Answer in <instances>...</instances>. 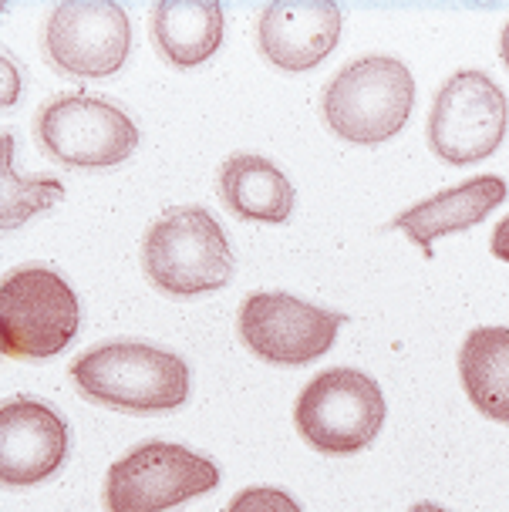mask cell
I'll return each instance as SVG.
<instances>
[{"label":"cell","instance_id":"1","mask_svg":"<svg viewBox=\"0 0 509 512\" xmlns=\"http://www.w3.org/2000/svg\"><path fill=\"white\" fill-rule=\"evenodd\" d=\"M71 381L95 405L162 415L189 398V368L179 354L145 341H108L85 351L71 364Z\"/></svg>","mask_w":509,"mask_h":512},{"label":"cell","instance_id":"2","mask_svg":"<svg viewBox=\"0 0 509 512\" xmlns=\"http://www.w3.org/2000/svg\"><path fill=\"white\" fill-rule=\"evenodd\" d=\"M142 267L162 294H213L233 277V250L223 226L203 206H176L149 226Z\"/></svg>","mask_w":509,"mask_h":512},{"label":"cell","instance_id":"3","mask_svg":"<svg viewBox=\"0 0 509 512\" xmlns=\"http://www.w3.org/2000/svg\"><path fill=\"white\" fill-rule=\"evenodd\" d=\"M415 108V78L398 58L368 54L351 61L324 88V122L338 139L378 145L395 139Z\"/></svg>","mask_w":509,"mask_h":512},{"label":"cell","instance_id":"4","mask_svg":"<svg viewBox=\"0 0 509 512\" xmlns=\"http://www.w3.org/2000/svg\"><path fill=\"white\" fill-rule=\"evenodd\" d=\"M385 395L365 371L331 368L304 384L294 422L321 455H354L375 442L385 425Z\"/></svg>","mask_w":509,"mask_h":512},{"label":"cell","instance_id":"5","mask_svg":"<svg viewBox=\"0 0 509 512\" xmlns=\"http://www.w3.org/2000/svg\"><path fill=\"white\" fill-rule=\"evenodd\" d=\"M78 320L75 290L48 267L14 270L0 287V347L7 358H54L75 341Z\"/></svg>","mask_w":509,"mask_h":512},{"label":"cell","instance_id":"6","mask_svg":"<svg viewBox=\"0 0 509 512\" xmlns=\"http://www.w3.org/2000/svg\"><path fill=\"white\" fill-rule=\"evenodd\" d=\"M220 486V469L186 445L145 442L105 475V512H169Z\"/></svg>","mask_w":509,"mask_h":512},{"label":"cell","instance_id":"7","mask_svg":"<svg viewBox=\"0 0 509 512\" xmlns=\"http://www.w3.org/2000/svg\"><path fill=\"white\" fill-rule=\"evenodd\" d=\"M34 135L54 162L112 169L139 145V128L118 105L95 95H58L34 118Z\"/></svg>","mask_w":509,"mask_h":512},{"label":"cell","instance_id":"8","mask_svg":"<svg viewBox=\"0 0 509 512\" xmlns=\"http://www.w3.org/2000/svg\"><path fill=\"white\" fill-rule=\"evenodd\" d=\"M509 125L503 88L483 71H459L442 85L429 112V145L452 166H472L499 149Z\"/></svg>","mask_w":509,"mask_h":512},{"label":"cell","instance_id":"9","mask_svg":"<svg viewBox=\"0 0 509 512\" xmlns=\"http://www.w3.org/2000/svg\"><path fill=\"white\" fill-rule=\"evenodd\" d=\"M341 324V314L290 294H250L236 317L243 344L260 361L284 364V368H301L324 358L338 341Z\"/></svg>","mask_w":509,"mask_h":512},{"label":"cell","instance_id":"10","mask_svg":"<svg viewBox=\"0 0 509 512\" xmlns=\"http://www.w3.org/2000/svg\"><path fill=\"white\" fill-rule=\"evenodd\" d=\"M132 24L122 4H58L44 27V54L75 78H108L129 58Z\"/></svg>","mask_w":509,"mask_h":512},{"label":"cell","instance_id":"11","mask_svg":"<svg viewBox=\"0 0 509 512\" xmlns=\"http://www.w3.org/2000/svg\"><path fill=\"white\" fill-rule=\"evenodd\" d=\"M68 455L65 418L44 401L11 398L0 408V482L27 489L51 479Z\"/></svg>","mask_w":509,"mask_h":512},{"label":"cell","instance_id":"12","mask_svg":"<svg viewBox=\"0 0 509 512\" xmlns=\"http://www.w3.org/2000/svg\"><path fill=\"white\" fill-rule=\"evenodd\" d=\"M338 38V4H270L260 14V54L284 71H307L321 64Z\"/></svg>","mask_w":509,"mask_h":512},{"label":"cell","instance_id":"13","mask_svg":"<svg viewBox=\"0 0 509 512\" xmlns=\"http://www.w3.org/2000/svg\"><path fill=\"white\" fill-rule=\"evenodd\" d=\"M506 199V182L499 176H476L459 186L435 192V196L422 199L412 209L398 213L392 219L395 230L408 233L415 246H422L425 256H432V243L439 236L469 230V226L483 223L493 209Z\"/></svg>","mask_w":509,"mask_h":512},{"label":"cell","instance_id":"14","mask_svg":"<svg viewBox=\"0 0 509 512\" xmlns=\"http://www.w3.org/2000/svg\"><path fill=\"white\" fill-rule=\"evenodd\" d=\"M220 196L236 219L247 223H287L294 213V186L263 155H230L220 169Z\"/></svg>","mask_w":509,"mask_h":512},{"label":"cell","instance_id":"15","mask_svg":"<svg viewBox=\"0 0 509 512\" xmlns=\"http://www.w3.org/2000/svg\"><path fill=\"white\" fill-rule=\"evenodd\" d=\"M226 17L213 0H162L152 11V38L166 61L179 68H196L213 58L223 44Z\"/></svg>","mask_w":509,"mask_h":512},{"label":"cell","instance_id":"16","mask_svg":"<svg viewBox=\"0 0 509 512\" xmlns=\"http://www.w3.org/2000/svg\"><path fill=\"white\" fill-rule=\"evenodd\" d=\"M459 378L472 405L509 425V327L469 331L459 351Z\"/></svg>","mask_w":509,"mask_h":512},{"label":"cell","instance_id":"17","mask_svg":"<svg viewBox=\"0 0 509 512\" xmlns=\"http://www.w3.org/2000/svg\"><path fill=\"white\" fill-rule=\"evenodd\" d=\"M226 512H304L297 506L294 496H287L284 489H274V486H253V489H243L236 492L230 499Z\"/></svg>","mask_w":509,"mask_h":512},{"label":"cell","instance_id":"18","mask_svg":"<svg viewBox=\"0 0 509 512\" xmlns=\"http://www.w3.org/2000/svg\"><path fill=\"white\" fill-rule=\"evenodd\" d=\"M489 250H493L496 260H506L509 263V216L499 219V226L493 230V246H489Z\"/></svg>","mask_w":509,"mask_h":512},{"label":"cell","instance_id":"19","mask_svg":"<svg viewBox=\"0 0 509 512\" xmlns=\"http://www.w3.org/2000/svg\"><path fill=\"white\" fill-rule=\"evenodd\" d=\"M499 54H503V61H506V68H509V24H506V31H503V38H499Z\"/></svg>","mask_w":509,"mask_h":512},{"label":"cell","instance_id":"20","mask_svg":"<svg viewBox=\"0 0 509 512\" xmlns=\"http://www.w3.org/2000/svg\"><path fill=\"white\" fill-rule=\"evenodd\" d=\"M408 512H449V509H442V506H435V502H418V506H412Z\"/></svg>","mask_w":509,"mask_h":512}]
</instances>
